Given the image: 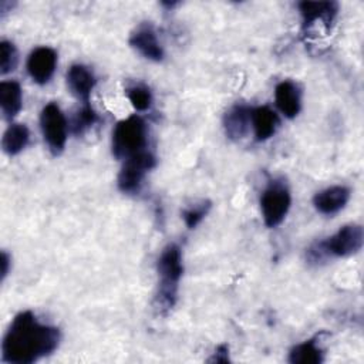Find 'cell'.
<instances>
[{"instance_id":"19","label":"cell","mask_w":364,"mask_h":364,"mask_svg":"<svg viewBox=\"0 0 364 364\" xmlns=\"http://www.w3.org/2000/svg\"><path fill=\"white\" fill-rule=\"evenodd\" d=\"M98 119L97 112L91 107V104H82V107L74 114L71 129L75 135H82L88 128H91Z\"/></svg>"},{"instance_id":"23","label":"cell","mask_w":364,"mask_h":364,"mask_svg":"<svg viewBox=\"0 0 364 364\" xmlns=\"http://www.w3.org/2000/svg\"><path fill=\"white\" fill-rule=\"evenodd\" d=\"M209 363H229V346L228 344H219L213 353V355L208 360Z\"/></svg>"},{"instance_id":"6","label":"cell","mask_w":364,"mask_h":364,"mask_svg":"<svg viewBox=\"0 0 364 364\" xmlns=\"http://www.w3.org/2000/svg\"><path fill=\"white\" fill-rule=\"evenodd\" d=\"M156 165V159L148 149L141 151L122 161L121 171L117 178L118 189L124 193H138L145 175Z\"/></svg>"},{"instance_id":"5","label":"cell","mask_w":364,"mask_h":364,"mask_svg":"<svg viewBox=\"0 0 364 364\" xmlns=\"http://www.w3.org/2000/svg\"><path fill=\"white\" fill-rule=\"evenodd\" d=\"M291 203V196L287 185L283 181H272L260 196V210L263 222L267 228L279 226Z\"/></svg>"},{"instance_id":"12","label":"cell","mask_w":364,"mask_h":364,"mask_svg":"<svg viewBox=\"0 0 364 364\" xmlns=\"http://www.w3.org/2000/svg\"><path fill=\"white\" fill-rule=\"evenodd\" d=\"M274 102L286 118H294L301 108V91L299 85L290 80L280 81L274 88Z\"/></svg>"},{"instance_id":"13","label":"cell","mask_w":364,"mask_h":364,"mask_svg":"<svg viewBox=\"0 0 364 364\" xmlns=\"http://www.w3.org/2000/svg\"><path fill=\"white\" fill-rule=\"evenodd\" d=\"M350 199V189L343 185H334L317 192L313 196V205L323 215H334L340 212Z\"/></svg>"},{"instance_id":"10","label":"cell","mask_w":364,"mask_h":364,"mask_svg":"<svg viewBox=\"0 0 364 364\" xmlns=\"http://www.w3.org/2000/svg\"><path fill=\"white\" fill-rule=\"evenodd\" d=\"M65 80L71 94L82 104H90V95L97 84L92 71L82 64H73L67 71Z\"/></svg>"},{"instance_id":"1","label":"cell","mask_w":364,"mask_h":364,"mask_svg":"<svg viewBox=\"0 0 364 364\" xmlns=\"http://www.w3.org/2000/svg\"><path fill=\"white\" fill-rule=\"evenodd\" d=\"M61 333L57 327L43 324L30 310L20 311L10 323L1 343V361L31 364L54 353Z\"/></svg>"},{"instance_id":"11","label":"cell","mask_w":364,"mask_h":364,"mask_svg":"<svg viewBox=\"0 0 364 364\" xmlns=\"http://www.w3.org/2000/svg\"><path fill=\"white\" fill-rule=\"evenodd\" d=\"M299 10L304 28H309L316 21H321L326 30H328L337 16L338 4L336 1H301L299 3Z\"/></svg>"},{"instance_id":"22","label":"cell","mask_w":364,"mask_h":364,"mask_svg":"<svg viewBox=\"0 0 364 364\" xmlns=\"http://www.w3.org/2000/svg\"><path fill=\"white\" fill-rule=\"evenodd\" d=\"M210 209V202L209 200H202L191 208H186L183 212H182V218H183V222L186 225L188 229H193L198 226V223L206 216V213L209 212Z\"/></svg>"},{"instance_id":"2","label":"cell","mask_w":364,"mask_h":364,"mask_svg":"<svg viewBox=\"0 0 364 364\" xmlns=\"http://www.w3.org/2000/svg\"><path fill=\"white\" fill-rule=\"evenodd\" d=\"M158 289L154 299V306L159 314H168L178 299L179 282L183 273L182 252L175 243H169L161 252L156 260Z\"/></svg>"},{"instance_id":"18","label":"cell","mask_w":364,"mask_h":364,"mask_svg":"<svg viewBox=\"0 0 364 364\" xmlns=\"http://www.w3.org/2000/svg\"><path fill=\"white\" fill-rule=\"evenodd\" d=\"M28 139L30 131L24 124H10L3 134L1 148L7 155L14 156L27 146Z\"/></svg>"},{"instance_id":"9","label":"cell","mask_w":364,"mask_h":364,"mask_svg":"<svg viewBox=\"0 0 364 364\" xmlns=\"http://www.w3.org/2000/svg\"><path fill=\"white\" fill-rule=\"evenodd\" d=\"M128 43L134 50L148 60L161 61L164 58V48L151 23L136 26V28L129 34Z\"/></svg>"},{"instance_id":"14","label":"cell","mask_w":364,"mask_h":364,"mask_svg":"<svg viewBox=\"0 0 364 364\" xmlns=\"http://www.w3.org/2000/svg\"><path fill=\"white\" fill-rule=\"evenodd\" d=\"M250 125L255 132L256 141L262 142L274 135L279 127V117L267 105L250 108Z\"/></svg>"},{"instance_id":"21","label":"cell","mask_w":364,"mask_h":364,"mask_svg":"<svg viewBox=\"0 0 364 364\" xmlns=\"http://www.w3.org/2000/svg\"><path fill=\"white\" fill-rule=\"evenodd\" d=\"M18 61V54L16 46L7 40L0 43V74L6 75L16 70Z\"/></svg>"},{"instance_id":"8","label":"cell","mask_w":364,"mask_h":364,"mask_svg":"<svg viewBox=\"0 0 364 364\" xmlns=\"http://www.w3.org/2000/svg\"><path fill=\"white\" fill-rule=\"evenodd\" d=\"M57 65V53L50 47L34 48L27 58V71L31 80L40 85L47 84Z\"/></svg>"},{"instance_id":"7","label":"cell","mask_w":364,"mask_h":364,"mask_svg":"<svg viewBox=\"0 0 364 364\" xmlns=\"http://www.w3.org/2000/svg\"><path fill=\"white\" fill-rule=\"evenodd\" d=\"M40 127L51 155L63 154L67 142V119L55 102L44 105L40 114Z\"/></svg>"},{"instance_id":"17","label":"cell","mask_w":364,"mask_h":364,"mask_svg":"<svg viewBox=\"0 0 364 364\" xmlns=\"http://www.w3.org/2000/svg\"><path fill=\"white\" fill-rule=\"evenodd\" d=\"M21 87L17 81H1L0 82V107L7 121H11L21 109L23 105Z\"/></svg>"},{"instance_id":"24","label":"cell","mask_w":364,"mask_h":364,"mask_svg":"<svg viewBox=\"0 0 364 364\" xmlns=\"http://www.w3.org/2000/svg\"><path fill=\"white\" fill-rule=\"evenodd\" d=\"M9 266H10V256L3 250L1 252V282L6 279L9 273Z\"/></svg>"},{"instance_id":"20","label":"cell","mask_w":364,"mask_h":364,"mask_svg":"<svg viewBox=\"0 0 364 364\" xmlns=\"http://www.w3.org/2000/svg\"><path fill=\"white\" fill-rule=\"evenodd\" d=\"M127 97L136 111H145L152 104V94L146 85L136 84L127 88Z\"/></svg>"},{"instance_id":"3","label":"cell","mask_w":364,"mask_h":364,"mask_svg":"<svg viewBox=\"0 0 364 364\" xmlns=\"http://www.w3.org/2000/svg\"><path fill=\"white\" fill-rule=\"evenodd\" d=\"M363 228L355 223L340 228L330 237L314 242L306 249V260L309 264L318 266L330 257H347L357 253L363 247Z\"/></svg>"},{"instance_id":"15","label":"cell","mask_w":364,"mask_h":364,"mask_svg":"<svg viewBox=\"0 0 364 364\" xmlns=\"http://www.w3.org/2000/svg\"><path fill=\"white\" fill-rule=\"evenodd\" d=\"M223 128L233 141L245 138L250 128V108L239 104L232 107L223 117Z\"/></svg>"},{"instance_id":"4","label":"cell","mask_w":364,"mask_h":364,"mask_svg":"<svg viewBox=\"0 0 364 364\" xmlns=\"http://www.w3.org/2000/svg\"><path fill=\"white\" fill-rule=\"evenodd\" d=\"M148 131L146 124L139 115H131L121 119L112 131V155L124 161L146 149Z\"/></svg>"},{"instance_id":"16","label":"cell","mask_w":364,"mask_h":364,"mask_svg":"<svg viewBox=\"0 0 364 364\" xmlns=\"http://www.w3.org/2000/svg\"><path fill=\"white\" fill-rule=\"evenodd\" d=\"M321 333L296 344L289 353V361L293 364H320L324 360V351L320 346Z\"/></svg>"}]
</instances>
